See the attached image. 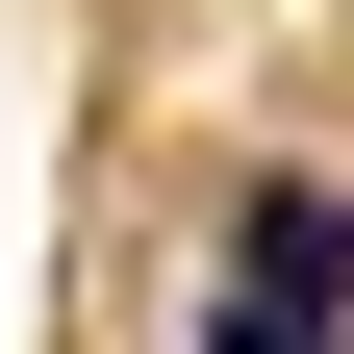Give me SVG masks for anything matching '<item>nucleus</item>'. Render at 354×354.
Here are the masks:
<instances>
[{
    "label": "nucleus",
    "instance_id": "f257e3e1",
    "mask_svg": "<svg viewBox=\"0 0 354 354\" xmlns=\"http://www.w3.org/2000/svg\"><path fill=\"white\" fill-rule=\"evenodd\" d=\"M228 304H304V329H354V177H228Z\"/></svg>",
    "mask_w": 354,
    "mask_h": 354
},
{
    "label": "nucleus",
    "instance_id": "f03ea898",
    "mask_svg": "<svg viewBox=\"0 0 354 354\" xmlns=\"http://www.w3.org/2000/svg\"><path fill=\"white\" fill-rule=\"evenodd\" d=\"M203 354H354V329H304V304H228V279H203Z\"/></svg>",
    "mask_w": 354,
    "mask_h": 354
}]
</instances>
